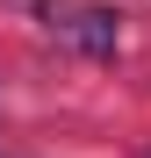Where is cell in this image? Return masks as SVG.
Returning a JSON list of instances; mask_svg holds the SVG:
<instances>
[{
    "instance_id": "2",
    "label": "cell",
    "mask_w": 151,
    "mask_h": 158,
    "mask_svg": "<svg viewBox=\"0 0 151 158\" xmlns=\"http://www.w3.org/2000/svg\"><path fill=\"white\" fill-rule=\"evenodd\" d=\"M144 158H151V151H144Z\"/></svg>"
},
{
    "instance_id": "1",
    "label": "cell",
    "mask_w": 151,
    "mask_h": 158,
    "mask_svg": "<svg viewBox=\"0 0 151 158\" xmlns=\"http://www.w3.org/2000/svg\"><path fill=\"white\" fill-rule=\"evenodd\" d=\"M50 29H58V43L79 50V58H115L122 15H115V7H58V15H50Z\"/></svg>"
}]
</instances>
